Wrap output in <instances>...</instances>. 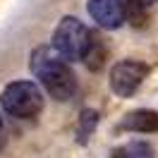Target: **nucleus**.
<instances>
[{
  "instance_id": "obj_4",
  "label": "nucleus",
  "mask_w": 158,
  "mask_h": 158,
  "mask_svg": "<svg viewBox=\"0 0 158 158\" xmlns=\"http://www.w3.org/2000/svg\"><path fill=\"white\" fill-rule=\"evenodd\" d=\"M146 65L137 62V60H122L110 69V86L118 96H132L134 91L141 86V81L146 77Z\"/></svg>"
},
{
  "instance_id": "obj_10",
  "label": "nucleus",
  "mask_w": 158,
  "mask_h": 158,
  "mask_svg": "<svg viewBox=\"0 0 158 158\" xmlns=\"http://www.w3.org/2000/svg\"><path fill=\"white\" fill-rule=\"evenodd\" d=\"M94 125H96V113L94 110H86L84 115H81V129H94Z\"/></svg>"
},
{
  "instance_id": "obj_3",
  "label": "nucleus",
  "mask_w": 158,
  "mask_h": 158,
  "mask_svg": "<svg viewBox=\"0 0 158 158\" xmlns=\"http://www.w3.org/2000/svg\"><path fill=\"white\" fill-rule=\"evenodd\" d=\"M89 43V29L77 17H65L53 34V48L65 60H81Z\"/></svg>"
},
{
  "instance_id": "obj_5",
  "label": "nucleus",
  "mask_w": 158,
  "mask_h": 158,
  "mask_svg": "<svg viewBox=\"0 0 158 158\" xmlns=\"http://www.w3.org/2000/svg\"><path fill=\"white\" fill-rule=\"evenodd\" d=\"M89 15L103 29H120L125 22V2L122 0H89Z\"/></svg>"
},
{
  "instance_id": "obj_6",
  "label": "nucleus",
  "mask_w": 158,
  "mask_h": 158,
  "mask_svg": "<svg viewBox=\"0 0 158 158\" xmlns=\"http://www.w3.org/2000/svg\"><path fill=\"white\" fill-rule=\"evenodd\" d=\"M122 127L129 132H141V134L158 132V113L156 110H134L122 120Z\"/></svg>"
},
{
  "instance_id": "obj_9",
  "label": "nucleus",
  "mask_w": 158,
  "mask_h": 158,
  "mask_svg": "<svg viewBox=\"0 0 158 158\" xmlns=\"http://www.w3.org/2000/svg\"><path fill=\"white\" fill-rule=\"evenodd\" d=\"M125 2H127V7H129L132 12H144L148 5L153 2V0H125Z\"/></svg>"
},
{
  "instance_id": "obj_1",
  "label": "nucleus",
  "mask_w": 158,
  "mask_h": 158,
  "mask_svg": "<svg viewBox=\"0 0 158 158\" xmlns=\"http://www.w3.org/2000/svg\"><path fill=\"white\" fill-rule=\"evenodd\" d=\"M29 67L53 98L67 101L77 94V77L67 65V60L55 48H48V46L36 48L29 58Z\"/></svg>"
},
{
  "instance_id": "obj_11",
  "label": "nucleus",
  "mask_w": 158,
  "mask_h": 158,
  "mask_svg": "<svg viewBox=\"0 0 158 158\" xmlns=\"http://www.w3.org/2000/svg\"><path fill=\"white\" fill-rule=\"evenodd\" d=\"M0 132H2V120H0Z\"/></svg>"
},
{
  "instance_id": "obj_7",
  "label": "nucleus",
  "mask_w": 158,
  "mask_h": 158,
  "mask_svg": "<svg viewBox=\"0 0 158 158\" xmlns=\"http://www.w3.org/2000/svg\"><path fill=\"white\" fill-rule=\"evenodd\" d=\"M84 62L89 65V69H101L103 67V60H106V46L96 31H89V43L84 50Z\"/></svg>"
},
{
  "instance_id": "obj_2",
  "label": "nucleus",
  "mask_w": 158,
  "mask_h": 158,
  "mask_svg": "<svg viewBox=\"0 0 158 158\" xmlns=\"http://www.w3.org/2000/svg\"><path fill=\"white\" fill-rule=\"evenodd\" d=\"M0 103L12 118L31 120L43 108V94L34 81H12L2 89Z\"/></svg>"
},
{
  "instance_id": "obj_8",
  "label": "nucleus",
  "mask_w": 158,
  "mask_h": 158,
  "mask_svg": "<svg viewBox=\"0 0 158 158\" xmlns=\"http://www.w3.org/2000/svg\"><path fill=\"white\" fill-rule=\"evenodd\" d=\"M113 158H153V148L144 141H132L113 151Z\"/></svg>"
}]
</instances>
